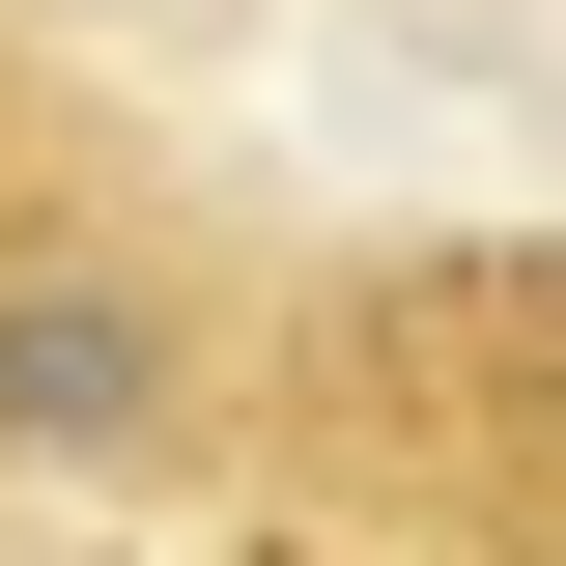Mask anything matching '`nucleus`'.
<instances>
[{"label": "nucleus", "instance_id": "obj_1", "mask_svg": "<svg viewBox=\"0 0 566 566\" xmlns=\"http://www.w3.org/2000/svg\"><path fill=\"white\" fill-rule=\"evenodd\" d=\"M142 397H170V340H142L114 283H57V312H0V453H114Z\"/></svg>", "mask_w": 566, "mask_h": 566}]
</instances>
